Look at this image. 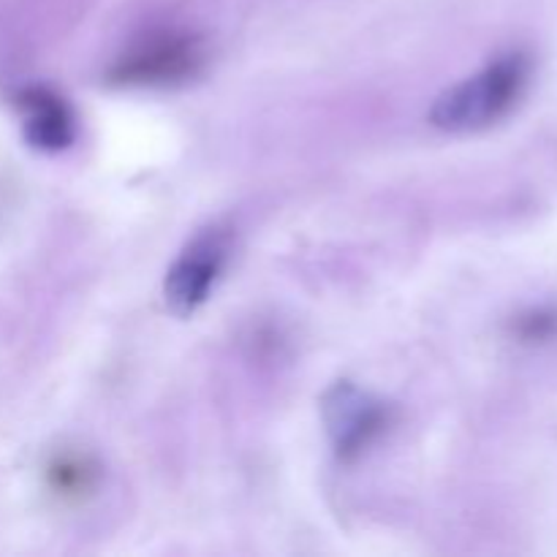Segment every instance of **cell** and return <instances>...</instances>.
<instances>
[{
    "mask_svg": "<svg viewBox=\"0 0 557 557\" xmlns=\"http://www.w3.org/2000/svg\"><path fill=\"white\" fill-rule=\"evenodd\" d=\"M226 264V237L221 232H205L166 272L163 297L174 315H190L207 302L218 275Z\"/></svg>",
    "mask_w": 557,
    "mask_h": 557,
    "instance_id": "cell-4",
    "label": "cell"
},
{
    "mask_svg": "<svg viewBox=\"0 0 557 557\" xmlns=\"http://www.w3.org/2000/svg\"><path fill=\"white\" fill-rule=\"evenodd\" d=\"M531 58L525 52L500 54L498 60L441 92L430 109V123L449 134H473L504 120L525 92Z\"/></svg>",
    "mask_w": 557,
    "mask_h": 557,
    "instance_id": "cell-1",
    "label": "cell"
},
{
    "mask_svg": "<svg viewBox=\"0 0 557 557\" xmlns=\"http://www.w3.org/2000/svg\"><path fill=\"white\" fill-rule=\"evenodd\" d=\"M326 433L343 462H351L386 428V406L351 381H337L321 400Z\"/></svg>",
    "mask_w": 557,
    "mask_h": 557,
    "instance_id": "cell-3",
    "label": "cell"
},
{
    "mask_svg": "<svg viewBox=\"0 0 557 557\" xmlns=\"http://www.w3.org/2000/svg\"><path fill=\"white\" fill-rule=\"evenodd\" d=\"M96 479V466H90L87 457H58L49 468V484L63 498H82L85 493H90Z\"/></svg>",
    "mask_w": 557,
    "mask_h": 557,
    "instance_id": "cell-6",
    "label": "cell"
},
{
    "mask_svg": "<svg viewBox=\"0 0 557 557\" xmlns=\"http://www.w3.org/2000/svg\"><path fill=\"white\" fill-rule=\"evenodd\" d=\"M20 107L25 112V139L30 147L60 152L74 141V114L58 92L47 87H27L20 92Z\"/></svg>",
    "mask_w": 557,
    "mask_h": 557,
    "instance_id": "cell-5",
    "label": "cell"
},
{
    "mask_svg": "<svg viewBox=\"0 0 557 557\" xmlns=\"http://www.w3.org/2000/svg\"><path fill=\"white\" fill-rule=\"evenodd\" d=\"M205 60V44L194 33H156L114 63L109 82L125 87L180 85L199 74Z\"/></svg>",
    "mask_w": 557,
    "mask_h": 557,
    "instance_id": "cell-2",
    "label": "cell"
},
{
    "mask_svg": "<svg viewBox=\"0 0 557 557\" xmlns=\"http://www.w3.org/2000/svg\"><path fill=\"white\" fill-rule=\"evenodd\" d=\"M515 335L522 343H547L557 335V308L544 305V308H533L522 313L515 321Z\"/></svg>",
    "mask_w": 557,
    "mask_h": 557,
    "instance_id": "cell-7",
    "label": "cell"
}]
</instances>
